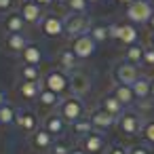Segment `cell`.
<instances>
[{"label":"cell","mask_w":154,"mask_h":154,"mask_svg":"<svg viewBox=\"0 0 154 154\" xmlns=\"http://www.w3.org/2000/svg\"><path fill=\"white\" fill-rule=\"evenodd\" d=\"M152 13H154V7H152L150 0H133L131 5H127V11H125L127 19H129L133 26H143V23H148L150 17H152Z\"/></svg>","instance_id":"1"},{"label":"cell","mask_w":154,"mask_h":154,"mask_svg":"<svg viewBox=\"0 0 154 154\" xmlns=\"http://www.w3.org/2000/svg\"><path fill=\"white\" fill-rule=\"evenodd\" d=\"M57 114L68 122V125H72V122H76L78 118H82L85 116V103H82V99H78V97H63L61 99V103L57 106Z\"/></svg>","instance_id":"2"},{"label":"cell","mask_w":154,"mask_h":154,"mask_svg":"<svg viewBox=\"0 0 154 154\" xmlns=\"http://www.w3.org/2000/svg\"><path fill=\"white\" fill-rule=\"evenodd\" d=\"M63 21H66V36L68 38H78V36H85V34H89V30H91V19H89V15H76V13H70V15H66L63 17Z\"/></svg>","instance_id":"3"},{"label":"cell","mask_w":154,"mask_h":154,"mask_svg":"<svg viewBox=\"0 0 154 154\" xmlns=\"http://www.w3.org/2000/svg\"><path fill=\"white\" fill-rule=\"evenodd\" d=\"M42 82H45V89L55 91L57 95H63V93H66V89L70 87V76H68L63 70L53 68V70H49V72L45 74Z\"/></svg>","instance_id":"4"},{"label":"cell","mask_w":154,"mask_h":154,"mask_svg":"<svg viewBox=\"0 0 154 154\" xmlns=\"http://www.w3.org/2000/svg\"><path fill=\"white\" fill-rule=\"evenodd\" d=\"M91 85H93V82H91V76H89L87 72H82V70H76V72L70 74V87H68V91H70L72 97L82 99L85 95H89Z\"/></svg>","instance_id":"5"},{"label":"cell","mask_w":154,"mask_h":154,"mask_svg":"<svg viewBox=\"0 0 154 154\" xmlns=\"http://www.w3.org/2000/svg\"><path fill=\"white\" fill-rule=\"evenodd\" d=\"M116 127L122 135L127 137H133V135H139L141 133V127H143V118L135 112H125L122 116H118L116 120Z\"/></svg>","instance_id":"6"},{"label":"cell","mask_w":154,"mask_h":154,"mask_svg":"<svg viewBox=\"0 0 154 154\" xmlns=\"http://www.w3.org/2000/svg\"><path fill=\"white\" fill-rule=\"evenodd\" d=\"M40 30L47 38H59L66 34V21L61 15H45L40 21Z\"/></svg>","instance_id":"7"},{"label":"cell","mask_w":154,"mask_h":154,"mask_svg":"<svg viewBox=\"0 0 154 154\" xmlns=\"http://www.w3.org/2000/svg\"><path fill=\"white\" fill-rule=\"evenodd\" d=\"M19 13H21V17L26 19V23L28 26H40V21L45 19V9L40 7V5H36L34 0H23L21 2V7H19Z\"/></svg>","instance_id":"8"},{"label":"cell","mask_w":154,"mask_h":154,"mask_svg":"<svg viewBox=\"0 0 154 154\" xmlns=\"http://www.w3.org/2000/svg\"><path fill=\"white\" fill-rule=\"evenodd\" d=\"M70 49L74 51V55H76L80 61H85V59L93 57V53H95L97 45H95V40H93L89 34H85V36L74 38V40H72V45H70Z\"/></svg>","instance_id":"9"},{"label":"cell","mask_w":154,"mask_h":154,"mask_svg":"<svg viewBox=\"0 0 154 154\" xmlns=\"http://www.w3.org/2000/svg\"><path fill=\"white\" fill-rule=\"evenodd\" d=\"M139 76H141V74H139V70H137L135 63L122 61V63H118V66L114 68V78H116L120 85H129V87H131Z\"/></svg>","instance_id":"10"},{"label":"cell","mask_w":154,"mask_h":154,"mask_svg":"<svg viewBox=\"0 0 154 154\" xmlns=\"http://www.w3.org/2000/svg\"><path fill=\"white\" fill-rule=\"evenodd\" d=\"M89 120L93 122V127H95V131H108V129H112L114 125H116V116H112L110 112H106L103 108H95L91 114H89Z\"/></svg>","instance_id":"11"},{"label":"cell","mask_w":154,"mask_h":154,"mask_svg":"<svg viewBox=\"0 0 154 154\" xmlns=\"http://www.w3.org/2000/svg\"><path fill=\"white\" fill-rule=\"evenodd\" d=\"M15 125H17L23 133H28V135H34V133L40 129L38 116H36L34 112H30V110H19V112H17V118H15Z\"/></svg>","instance_id":"12"},{"label":"cell","mask_w":154,"mask_h":154,"mask_svg":"<svg viewBox=\"0 0 154 154\" xmlns=\"http://www.w3.org/2000/svg\"><path fill=\"white\" fill-rule=\"evenodd\" d=\"M80 150H85L87 154H101L106 150V137L99 131H93L91 135L80 139Z\"/></svg>","instance_id":"13"},{"label":"cell","mask_w":154,"mask_h":154,"mask_svg":"<svg viewBox=\"0 0 154 154\" xmlns=\"http://www.w3.org/2000/svg\"><path fill=\"white\" fill-rule=\"evenodd\" d=\"M66 120L57 114V112H51V114H47L45 118H42V129L47 131V133H51L53 137H61L63 133H66Z\"/></svg>","instance_id":"14"},{"label":"cell","mask_w":154,"mask_h":154,"mask_svg":"<svg viewBox=\"0 0 154 154\" xmlns=\"http://www.w3.org/2000/svg\"><path fill=\"white\" fill-rule=\"evenodd\" d=\"M26 26H28V23H26V19L21 17L19 11H11V13L5 15V19H2V28H5L7 34H23Z\"/></svg>","instance_id":"15"},{"label":"cell","mask_w":154,"mask_h":154,"mask_svg":"<svg viewBox=\"0 0 154 154\" xmlns=\"http://www.w3.org/2000/svg\"><path fill=\"white\" fill-rule=\"evenodd\" d=\"M78 63H80V59L74 55L72 49H61V51L57 53V66H59V70H63L66 74L76 72V70H78Z\"/></svg>","instance_id":"16"},{"label":"cell","mask_w":154,"mask_h":154,"mask_svg":"<svg viewBox=\"0 0 154 154\" xmlns=\"http://www.w3.org/2000/svg\"><path fill=\"white\" fill-rule=\"evenodd\" d=\"M42 89H45L42 80H21L19 82V95L23 99H28V101L38 99V95H40Z\"/></svg>","instance_id":"17"},{"label":"cell","mask_w":154,"mask_h":154,"mask_svg":"<svg viewBox=\"0 0 154 154\" xmlns=\"http://www.w3.org/2000/svg\"><path fill=\"white\" fill-rule=\"evenodd\" d=\"M19 59H21V63H30V66H40L42 63V59H45V55H42V49L38 47V45H28L21 53H19Z\"/></svg>","instance_id":"18"},{"label":"cell","mask_w":154,"mask_h":154,"mask_svg":"<svg viewBox=\"0 0 154 154\" xmlns=\"http://www.w3.org/2000/svg\"><path fill=\"white\" fill-rule=\"evenodd\" d=\"M30 143L36 148V150H40V152H47V150H51L53 148V143H55V137L51 135V133H47L45 129H38L32 137H30Z\"/></svg>","instance_id":"19"},{"label":"cell","mask_w":154,"mask_h":154,"mask_svg":"<svg viewBox=\"0 0 154 154\" xmlns=\"http://www.w3.org/2000/svg\"><path fill=\"white\" fill-rule=\"evenodd\" d=\"M28 45H30V40L26 34H7L5 36V49L9 53H21Z\"/></svg>","instance_id":"20"},{"label":"cell","mask_w":154,"mask_h":154,"mask_svg":"<svg viewBox=\"0 0 154 154\" xmlns=\"http://www.w3.org/2000/svg\"><path fill=\"white\" fill-rule=\"evenodd\" d=\"M112 95H114V97H116L125 108L137 101V97H135V93H133V89H131L129 85H120V82H118V85H114V87H112Z\"/></svg>","instance_id":"21"},{"label":"cell","mask_w":154,"mask_h":154,"mask_svg":"<svg viewBox=\"0 0 154 154\" xmlns=\"http://www.w3.org/2000/svg\"><path fill=\"white\" fill-rule=\"evenodd\" d=\"M99 108H103L106 112H110V114H112V116H116V118L125 114V106H122V103H120L112 93H106V95L99 99Z\"/></svg>","instance_id":"22"},{"label":"cell","mask_w":154,"mask_h":154,"mask_svg":"<svg viewBox=\"0 0 154 154\" xmlns=\"http://www.w3.org/2000/svg\"><path fill=\"white\" fill-rule=\"evenodd\" d=\"M70 129H72V133H74L78 139H82V137H87V135H91V133L95 131V127H93V122L89 120V116L78 118L76 122H72V125H70Z\"/></svg>","instance_id":"23"},{"label":"cell","mask_w":154,"mask_h":154,"mask_svg":"<svg viewBox=\"0 0 154 154\" xmlns=\"http://www.w3.org/2000/svg\"><path fill=\"white\" fill-rule=\"evenodd\" d=\"M89 36L95 40V45H103L106 40H110V23H93L89 30Z\"/></svg>","instance_id":"24"},{"label":"cell","mask_w":154,"mask_h":154,"mask_svg":"<svg viewBox=\"0 0 154 154\" xmlns=\"http://www.w3.org/2000/svg\"><path fill=\"white\" fill-rule=\"evenodd\" d=\"M118 40L125 45V47H133L137 45V30L133 23H120V36Z\"/></svg>","instance_id":"25"},{"label":"cell","mask_w":154,"mask_h":154,"mask_svg":"<svg viewBox=\"0 0 154 154\" xmlns=\"http://www.w3.org/2000/svg\"><path fill=\"white\" fill-rule=\"evenodd\" d=\"M61 95H57L55 91H49V89H42L40 91V95H38V103L42 106V108H57L59 103H61Z\"/></svg>","instance_id":"26"},{"label":"cell","mask_w":154,"mask_h":154,"mask_svg":"<svg viewBox=\"0 0 154 154\" xmlns=\"http://www.w3.org/2000/svg\"><path fill=\"white\" fill-rule=\"evenodd\" d=\"M131 89H133V93H135L137 99H146V97H150V78L139 76V78L131 85Z\"/></svg>","instance_id":"27"},{"label":"cell","mask_w":154,"mask_h":154,"mask_svg":"<svg viewBox=\"0 0 154 154\" xmlns=\"http://www.w3.org/2000/svg\"><path fill=\"white\" fill-rule=\"evenodd\" d=\"M21 80H40V68L38 66H30V63H21L17 70Z\"/></svg>","instance_id":"28"},{"label":"cell","mask_w":154,"mask_h":154,"mask_svg":"<svg viewBox=\"0 0 154 154\" xmlns=\"http://www.w3.org/2000/svg\"><path fill=\"white\" fill-rule=\"evenodd\" d=\"M125 61H129V63H135V66H139V63L143 61V47H139V45L127 47V49H125Z\"/></svg>","instance_id":"29"},{"label":"cell","mask_w":154,"mask_h":154,"mask_svg":"<svg viewBox=\"0 0 154 154\" xmlns=\"http://www.w3.org/2000/svg\"><path fill=\"white\" fill-rule=\"evenodd\" d=\"M17 108H13L11 103H5L2 108H0V125H5V127H9V125H13L15 122V118H17Z\"/></svg>","instance_id":"30"},{"label":"cell","mask_w":154,"mask_h":154,"mask_svg":"<svg viewBox=\"0 0 154 154\" xmlns=\"http://www.w3.org/2000/svg\"><path fill=\"white\" fill-rule=\"evenodd\" d=\"M66 9H68V13L87 15V11H89V2H87V0H68Z\"/></svg>","instance_id":"31"},{"label":"cell","mask_w":154,"mask_h":154,"mask_svg":"<svg viewBox=\"0 0 154 154\" xmlns=\"http://www.w3.org/2000/svg\"><path fill=\"white\" fill-rule=\"evenodd\" d=\"M139 135L143 137V141H146V143L154 146V118L143 120V127H141V133H139Z\"/></svg>","instance_id":"32"},{"label":"cell","mask_w":154,"mask_h":154,"mask_svg":"<svg viewBox=\"0 0 154 154\" xmlns=\"http://www.w3.org/2000/svg\"><path fill=\"white\" fill-rule=\"evenodd\" d=\"M49 154H70V148L66 143H61V141H55L53 148L49 150Z\"/></svg>","instance_id":"33"},{"label":"cell","mask_w":154,"mask_h":154,"mask_svg":"<svg viewBox=\"0 0 154 154\" xmlns=\"http://www.w3.org/2000/svg\"><path fill=\"white\" fill-rule=\"evenodd\" d=\"M143 66H148V68H154V49L150 47V49H143V61H141Z\"/></svg>","instance_id":"34"},{"label":"cell","mask_w":154,"mask_h":154,"mask_svg":"<svg viewBox=\"0 0 154 154\" xmlns=\"http://www.w3.org/2000/svg\"><path fill=\"white\" fill-rule=\"evenodd\" d=\"M129 154H150V148L143 146V143H137V146H131L129 148Z\"/></svg>","instance_id":"35"},{"label":"cell","mask_w":154,"mask_h":154,"mask_svg":"<svg viewBox=\"0 0 154 154\" xmlns=\"http://www.w3.org/2000/svg\"><path fill=\"white\" fill-rule=\"evenodd\" d=\"M106 154H129V148H122V146H112Z\"/></svg>","instance_id":"36"},{"label":"cell","mask_w":154,"mask_h":154,"mask_svg":"<svg viewBox=\"0 0 154 154\" xmlns=\"http://www.w3.org/2000/svg\"><path fill=\"white\" fill-rule=\"evenodd\" d=\"M13 2L15 0H0V13H7L13 9Z\"/></svg>","instance_id":"37"},{"label":"cell","mask_w":154,"mask_h":154,"mask_svg":"<svg viewBox=\"0 0 154 154\" xmlns=\"http://www.w3.org/2000/svg\"><path fill=\"white\" fill-rule=\"evenodd\" d=\"M34 2H36V5H40L42 9H49V7L55 2V0H34Z\"/></svg>","instance_id":"38"},{"label":"cell","mask_w":154,"mask_h":154,"mask_svg":"<svg viewBox=\"0 0 154 154\" xmlns=\"http://www.w3.org/2000/svg\"><path fill=\"white\" fill-rule=\"evenodd\" d=\"M5 103H9V101H7V93H5L2 89H0V108H2Z\"/></svg>","instance_id":"39"},{"label":"cell","mask_w":154,"mask_h":154,"mask_svg":"<svg viewBox=\"0 0 154 154\" xmlns=\"http://www.w3.org/2000/svg\"><path fill=\"white\" fill-rule=\"evenodd\" d=\"M148 26H150V30L154 32V13H152V17H150V21H148Z\"/></svg>","instance_id":"40"},{"label":"cell","mask_w":154,"mask_h":154,"mask_svg":"<svg viewBox=\"0 0 154 154\" xmlns=\"http://www.w3.org/2000/svg\"><path fill=\"white\" fill-rule=\"evenodd\" d=\"M150 95H152V97H154V78H152V80H150Z\"/></svg>","instance_id":"41"},{"label":"cell","mask_w":154,"mask_h":154,"mask_svg":"<svg viewBox=\"0 0 154 154\" xmlns=\"http://www.w3.org/2000/svg\"><path fill=\"white\" fill-rule=\"evenodd\" d=\"M70 154H87V152H85V150H80V148H78V150H70Z\"/></svg>","instance_id":"42"},{"label":"cell","mask_w":154,"mask_h":154,"mask_svg":"<svg viewBox=\"0 0 154 154\" xmlns=\"http://www.w3.org/2000/svg\"><path fill=\"white\" fill-rule=\"evenodd\" d=\"M150 45H152V49H154V32L150 34Z\"/></svg>","instance_id":"43"},{"label":"cell","mask_w":154,"mask_h":154,"mask_svg":"<svg viewBox=\"0 0 154 154\" xmlns=\"http://www.w3.org/2000/svg\"><path fill=\"white\" fill-rule=\"evenodd\" d=\"M55 2H57V5H63V7H66V5H68V0H55Z\"/></svg>","instance_id":"44"},{"label":"cell","mask_w":154,"mask_h":154,"mask_svg":"<svg viewBox=\"0 0 154 154\" xmlns=\"http://www.w3.org/2000/svg\"><path fill=\"white\" fill-rule=\"evenodd\" d=\"M87 2H89V5H93V2H101V0H87Z\"/></svg>","instance_id":"45"},{"label":"cell","mask_w":154,"mask_h":154,"mask_svg":"<svg viewBox=\"0 0 154 154\" xmlns=\"http://www.w3.org/2000/svg\"><path fill=\"white\" fill-rule=\"evenodd\" d=\"M120 2H125V5H131V2H133V0H120Z\"/></svg>","instance_id":"46"},{"label":"cell","mask_w":154,"mask_h":154,"mask_svg":"<svg viewBox=\"0 0 154 154\" xmlns=\"http://www.w3.org/2000/svg\"><path fill=\"white\" fill-rule=\"evenodd\" d=\"M150 2H154V0H150Z\"/></svg>","instance_id":"47"},{"label":"cell","mask_w":154,"mask_h":154,"mask_svg":"<svg viewBox=\"0 0 154 154\" xmlns=\"http://www.w3.org/2000/svg\"><path fill=\"white\" fill-rule=\"evenodd\" d=\"M21 2H23V0H21Z\"/></svg>","instance_id":"48"}]
</instances>
